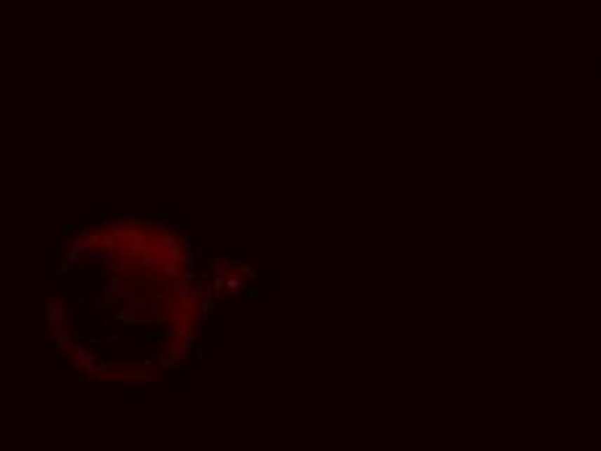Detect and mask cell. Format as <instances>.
Wrapping results in <instances>:
<instances>
[{"label":"cell","instance_id":"6da1fadb","mask_svg":"<svg viewBox=\"0 0 601 451\" xmlns=\"http://www.w3.org/2000/svg\"><path fill=\"white\" fill-rule=\"evenodd\" d=\"M210 307L195 247L158 221H102L70 238L47 304L55 353L102 384H151L192 356Z\"/></svg>","mask_w":601,"mask_h":451}]
</instances>
